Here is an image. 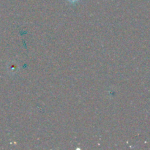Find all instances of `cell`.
Wrapping results in <instances>:
<instances>
[{"label": "cell", "mask_w": 150, "mask_h": 150, "mask_svg": "<svg viewBox=\"0 0 150 150\" xmlns=\"http://www.w3.org/2000/svg\"><path fill=\"white\" fill-rule=\"evenodd\" d=\"M67 1H68V2L71 3V4H76V3L79 2V0H67Z\"/></svg>", "instance_id": "obj_1"}]
</instances>
